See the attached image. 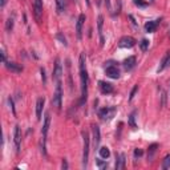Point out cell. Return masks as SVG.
Listing matches in <instances>:
<instances>
[{"instance_id": "1", "label": "cell", "mask_w": 170, "mask_h": 170, "mask_svg": "<svg viewBox=\"0 0 170 170\" xmlns=\"http://www.w3.org/2000/svg\"><path fill=\"white\" fill-rule=\"evenodd\" d=\"M78 67H80V78H81V101H80V104L82 105L88 97V84H89L88 72L87 68H85V53L80 55Z\"/></svg>"}, {"instance_id": "2", "label": "cell", "mask_w": 170, "mask_h": 170, "mask_svg": "<svg viewBox=\"0 0 170 170\" xmlns=\"http://www.w3.org/2000/svg\"><path fill=\"white\" fill-rule=\"evenodd\" d=\"M84 138V150H82V166L85 168L88 165V157H89V146H90V138L87 132H82Z\"/></svg>"}, {"instance_id": "3", "label": "cell", "mask_w": 170, "mask_h": 170, "mask_svg": "<svg viewBox=\"0 0 170 170\" xmlns=\"http://www.w3.org/2000/svg\"><path fill=\"white\" fill-rule=\"evenodd\" d=\"M61 100H62V90H61V82L57 81V85H56V90H55V94H53V98H52V104L56 106V108L60 110L61 109Z\"/></svg>"}, {"instance_id": "4", "label": "cell", "mask_w": 170, "mask_h": 170, "mask_svg": "<svg viewBox=\"0 0 170 170\" xmlns=\"http://www.w3.org/2000/svg\"><path fill=\"white\" fill-rule=\"evenodd\" d=\"M116 112H117V108H116V106H109V108L106 106V108H102V109L98 110V116H100V118L104 120V121H106V120H112V118L114 117Z\"/></svg>"}, {"instance_id": "5", "label": "cell", "mask_w": 170, "mask_h": 170, "mask_svg": "<svg viewBox=\"0 0 170 170\" xmlns=\"http://www.w3.org/2000/svg\"><path fill=\"white\" fill-rule=\"evenodd\" d=\"M136 40L133 39L132 36H124L120 39V42H118V47L120 48H133L136 45Z\"/></svg>"}, {"instance_id": "6", "label": "cell", "mask_w": 170, "mask_h": 170, "mask_svg": "<svg viewBox=\"0 0 170 170\" xmlns=\"http://www.w3.org/2000/svg\"><path fill=\"white\" fill-rule=\"evenodd\" d=\"M13 141H15V146H16V153H20V148H21V129H20L19 125L15 126Z\"/></svg>"}, {"instance_id": "7", "label": "cell", "mask_w": 170, "mask_h": 170, "mask_svg": "<svg viewBox=\"0 0 170 170\" xmlns=\"http://www.w3.org/2000/svg\"><path fill=\"white\" fill-rule=\"evenodd\" d=\"M33 13L36 20L40 21L42 15V0H33Z\"/></svg>"}, {"instance_id": "8", "label": "cell", "mask_w": 170, "mask_h": 170, "mask_svg": "<svg viewBox=\"0 0 170 170\" xmlns=\"http://www.w3.org/2000/svg\"><path fill=\"white\" fill-rule=\"evenodd\" d=\"M62 74V67H61V61L60 58H56L55 61V68H53V80H56V81H60V77Z\"/></svg>"}, {"instance_id": "9", "label": "cell", "mask_w": 170, "mask_h": 170, "mask_svg": "<svg viewBox=\"0 0 170 170\" xmlns=\"http://www.w3.org/2000/svg\"><path fill=\"white\" fill-rule=\"evenodd\" d=\"M85 15L81 13L78 16V19H77V24H76V35H77V39L78 40H81V37H82V25L85 23Z\"/></svg>"}, {"instance_id": "10", "label": "cell", "mask_w": 170, "mask_h": 170, "mask_svg": "<svg viewBox=\"0 0 170 170\" xmlns=\"http://www.w3.org/2000/svg\"><path fill=\"white\" fill-rule=\"evenodd\" d=\"M105 73H106V76L110 77V78H118L120 77L118 68H117L116 65H112V64H109V65L105 68Z\"/></svg>"}, {"instance_id": "11", "label": "cell", "mask_w": 170, "mask_h": 170, "mask_svg": "<svg viewBox=\"0 0 170 170\" xmlns=\"http://www.w3.org/2000/svg\"><path fill=\"white\" fill-rule=\"evenodd\" d=\"M92 130H93V146H94V149H98L100 141H101V132H100L98 125H93Z\"/></svg>"}, {"instance_id": "12", "label": "cell", "mask_w": 170, "mask_h": 170, "mask_svg": "<svg viewBox=\"0 0 170 170\" xmlns=\"http://www.w3.org/2000/svg\"><path fill=\"white\" fill-rule=\"evenodd\" d=\"M159 23H161V19H157V20H152V21H148L145 24V31L148 33H153V32H156Z\"/></svg>"}, {"instance_id": "13", "label": "cell", "mask_w": 170, "mask_h": 170, "mask_svg": "<svg viewBox=\"0 0 170 170\" xmlns=\"http://www.w3.org/2000/svg\"><path fill=\"white\" fill-rule=\"evenodd\" d=\"M44 104H45V98L44 97H40L37 98L36 101V117L37 120H41V114H42V109H44Z\"/></svg>"}, {"instance_id": "14", "label": "cell", "mask_w": 170, "mask_h": 170, "mask_svg": "<svg viewBox=\"0 0 170 170\" xmlns=\"http://www.w3.org/2000/svg\"><path fill=\"white\" fill-rule=\"evenodd\" d=\"M100 89H101V92H102L104 94H110V93H113L114 92V88H113V85H112L110 82H106V81H100Z\"/></svg>"}, {"instance_id": "15", "label": "cell", "mask_w": 170, "mask_h": 170, "mask_svg": "<svg viewBox=\"0 0 170 170\" xmlns=\"http://www.w3.org/2000/svg\"><path fill=\"white\" fill-rule=\"evenodd\" d=\"M5 67H7L8 71L13 72V73H21L23 72V67L20 64H16V62H5Z\"/></svg>"}, {"instance_id": "16", "label": "cell", "mask_w": 170, "mask_h": 170, "mask_svg": "<svg viewBox=\"0 0 170 170\" xmlns=\"http://www.w3.org/2000/svg\"><path fill=\"white\" fill-rule=\"evenodd\" d=\"M49 125H51V114L47 113L45 117H44V124H42V128H41V134L47 137V133H48V129H49Z\"/></svg>"}, {"instance_id": "17", "label": "cell", "mask_w": 170, "mask_h": 170, "mask_svg": "<svg viewBox=\"0 0 170 170\" xmlns=\"http://www.w3.org/2000/svg\"><path fill=\"white\" fill-rule=\"evenodd\" d=\"M169 65H170V52H166V55L163 56L162 61H161V65L158 67L157 72H162L163 69H166V68H168Z\"/></svg>"}, {"instance_id": "18", "label": "cell", "mask_w": 170, "mask_h": 170, "mask_svg": "<svg viewBox=\"0 0 170 170\" xmlns=\"http://www.w3.org/2000/svg\"><path fill=\"white\" fill-rule=\"evenodd\" d=\"M125 168V154L121 153L116 157V169L117 170H121Z\"/></svg>"}, {"instance_id": "19", "label": "cell", "mask_w": 170, "mask_h": 170, "mask_svg": "<svg viewBox=\"0 0 170 170\" xmlns=\"http://www.w3.org/2000/svg\"><path fill=\"white\" fill-rule=\"evenodd\" d=\"M124 67L126 71H130V69H133L136 67V57L134 56H130V57H128L124 60Z\"/></svg>"}, {"instance_id": "20", "label": "cell", "mask_w": 170, "mask_h": 170, "mask_svg": "<svg viewBox=\"0 0 170 170\" xmlns=\"http://www.w3.org/2000/svg\"><path fill=\"white\" fill-rule=\"evenodd\" d=\"M102 25H104V16L100 15L98 20H97V29H98V35L101 37V45H104V36H102Z\"/></svg>"}, {"instance_id": "21", "label": "cell", "mask_w": 170, "mask_h": 170, "mask_svg": "<svg viewBox=\"0 0 170 170\" xmlns=\"http://www.w3.org/2000/svg\"><path fill=\"white\" fill-rule=\"evenodd\" d=\"M157 148H158L157 143H153V145L149 146V149H148V159L149 161H153V157L157 152Z\"/></svg>"}, {"instance_id": "22", "label": "cell", "mask_w": 170, "mask_h": 170, "mask_svg": "<svg viewBox=\"0 0 170 170\" xmlns=\"http://www.w3.org/2000/svg\"><path fill=\"white\" fill-rule=\"evenodd\" d=\"M65 4H67L65 0H56V11H57V13H62L64 12V9H65Z\"/></svg>"}, {"instance_id": "23", "label": "cell", "mask_w": 170, "mask_h": 170, "mask_svg": "<svg viewBox=\"0 0 170 170\" xmlns=\"http://www.w3.org/2000/svg\"><path fill=\"white\" fill-rule=\"evenodd\" d=\"M98 153H100V157L101 158H104V159H106V158H109V156H110V150L108 148H100L98 149Z\"/></svg>"}, {"instance_id": "24", "label": "cell", "mask_w": 170, "mask_h": 170, "mask_svg": "<svg viewBox=\"0 0 170 170\" xmlns=\"http://www.w3.org/2000/svg\"><path fill=\"white\" fill-rule=\"evenodd\" d=\"M136 113L137 110H133L130 116H129V121H128V124H129L132 128H137V124H136Z\"/></svg>"}, {"instance_id": "25", "label": "cell", "mask_w": 170, "mask_h": 170, "mask_svg": "<svg viewBox=\"0 0 170 170\" xmlns=\"http://www.w3.org/2000/svg\"><path fill=\"white\" fill-rule=\"evenodd\" d=\"M161 168H162V169H169V168H170V154H168V156L162 159Z\"/></svg>"}, {"instance_id": "26", "label": "cell", "mask_w": 170, "mask_h": 170, "mask_svg": "<svg viewBox=\"0 0 170 170\" xmlns=\"http://www.w3.org/2000/svg\"><path fill=\"white\" fill-rule=\"evenodd\" d=\"M12 29H13V18H9L7 20V23H5V31L11 32Z\"/></svg>"}, {"instance_id": "27", "label": "cell", "mask_w": 170, "mask_h": 170, "mask_svg": "<svg viewBox=\"0 0 170 170\" xmlns=\"http://www.w3.org/2000/svg\"><path fill=\"white\" fill-rule=\"evenodd\" d=\"M56 39H57V40H60V41H61V44H62L64 47H67V45H68L65 36H64L62 33H57V35H56Z\"/></svg>"}, {"instance_id": "28", "label": "cell", "mask_w": 170, "mask_h": 170, "mask_svg": "<svg viewBox=\"0 0 170 170\" xmlns=\"http://www.w3.org/2000/svg\"><path fill=\"white\" fill-rule=\"evenodd\" d=\"M140 47H141V49H142L143 52H146V51H148V48H149V40L143 39V40L140 42Z\"/></svg>"}, {"instance_id": "29", "label": "cell", "mask_w": 170, "mask_h": 170, "mask_svg": "<svg viewBox=\"0 0 170 170\" xmlns=\"http://www.w3.org/2000/svg\"><path fill=\"white\" fill-rule=\"evenodd\" d=\"M133 3H134L137 7H146L148 5V3L143 2V0H133Z\"/></svg>"}, {"instance_id": "30", "label": "cell", "mask_w": 170, "mask_h": 170, "mask_svg": "<svg viewBox=\"0 0 170 170\" xmlns=\"http://www.w3.org/2000/svg\"><path fill=\"white\" fill-rule=\"evenodd\" d=\"M137 90H138V85H136V87L132 89L130 96H129V101H133V98H134V96H136V93H137Z\"/></svg>"}, {"instance_id": "31", "label": "cell", "mask_w": 170, "mask_h": 170, "mask_svg": "<svg viewBox=\"0 0 170 170\" xmlns=\"http://www.w3.org/2000/svg\"><path fill=\"white\" fill-rule=\"evenodd\" d=\"M165 105H166V93L162 90L161 92V106H165Z\"/></svg>"}, {"instance_id": "32", "label": "cell", "mask_w": 170, "mask_h": 170, "mask_svg": "<svg viewBox=\"0 0 170 170\" xmlns=\"http://www.w3.org/2000/svg\"><path fill=\"white\" fill-rule=\"evenodd\" d=\"M96 162H97V165H98L100 169H105L106 166H108V163L104 162V161H101V159H96Z\"/></svg>"}, {"instance_id": "33", "label": "cell", "mask_w": 170, "mask_h": 170, "mask_svg": "<svg viewBox=\"0 0 170 170\" xmlns=\"http://www.w3.org/2000/svg\"><path fill=\"white\" fill-rule=\"evenodd\" d=\"M143 154V152L141 150V149H134V157L137 158V157H141Z\"/></svg>"}, {"instance_id": "34", "label": "cell", "mask_w": 170, "mask_h": 170, "mask_svg": "<svg viewBox=\"0 0 170 170\" xmlns=\"http://www.w3.org/2000/svg\"><path fill=\"white\" fill-rule=\"evenodd\" d=\"M40 73H41L42 82H45V81H47V78H45V69H44V68H41V69H40Z\"/></svg>"}, {"instance_id": "35", "label": "cell", "mask_w": 170, "mask_h": 170, "mask_svg": "<svg viewBox=\"0 0 170 170\" xmlns=\"http://www.w3.org/2000/svg\"><path fill=\"white\" fill-rule=\"evenodd\" d=\"M61 168H62V170H67V169H68V162H67L65 158H64L62 162H61Z\"/></svg>"}, {"instance_id": "36", "label": "cell", "mask_w": 170, "mask_h": 170, "mask_svg": "<svg viewBox=\"0 0 170 170\" xmlns=\"http://www.w3.org/2000/svg\"><path fill=\"white\" fill-rule=\"evenodd\" d=\"M2 60H3L4 64L7 62V56H5V51L4 49H2Z\"/></svg>"}, {"instance_id": "37", "label": "cell", "mask_w": 170, "mask_h": 170, "mask_svg": "<svg viewBox=\"0 0 170 170\" xmlns=\"http://www.w3.org/2000/svg\"><path fill=\"white\" fill-rule=\"evenodd\" d=\"M128 18H129V19L132 20V23H133V25H137V21L134 20V18H133V15H129V16H128Z\"/></svg>"}, {"instance_id": "38", "label": "cell", "mask_w": 170, "mask_h": 170, "mask_svg": "<svg viewBox=\"0 0 170 170\" xmlns=\"http://www.w3.org/2000/svg\"><path fill=\"white\" fill-rule=\"evenodd\" d=\"M5 3H7V0H0V7H4Z\"/></svg>"}, {"instance_id": "39", "label": "cell", "mask_w": 170, "mask_h": 170, "mask_svg": "<svg viewBox=\"0 0 170 170\" xmlns=\"http://www.w3.org/2000/svg\"><path fill=\"white\" fill-rule=\"evenodd\" d=\"M105 4H106V7L110 8V0H105Z\"/></svg>"}, {"instance_id": "40", "label": "cell", "mask_w": 170, "mask_h": 170, "mask_svg": "<svg viewBox=\"0 0 170 170\" xmlns=\"http://www.w3.org/2000/svg\"><path fill=\"white\" fill-rule=\"evenodd\" d=\"M85 2H87V5H88V7H90V0H85Z\"/></svg>"}, {"instance_id": "41", "label": "cell", "mask_w": 170, "mask_h": 170, "mask_svg": "<svg viewBox=\"0 0 170 170\" xmlns=\"http://www.w3.org/2000/svg\"><path fill=\"white\" fill-rule=\"evenodd\" d=\"M169 96H170V88H169Z\"/></svg>"}, {"instance_id": "42", "label": "cell", "mask_w": 170, "mask_h": 170, "mask_svg": "<svg viewBox=\"0 0 170 170\" xmlns=\"http://www.w3.org/2000/svg\"><path fill=\"white\" fill-rule=\"evenodd\" d=\"M169 37H170V31H169Z\"/></svg>"}, {"instance_id": "43", "label": "cell", "mask_w": 170, "mask_h": 170, "mask_svg": "<svg viewBox=\"0 0 170 170\" xmlns=\"http://www.w3.org/2000/svg\"><path fill=\"white\" fill-rule=\"evenodd\" d=\"M73 2H77V0H73Z\"/></svg>"}]
</instances>
